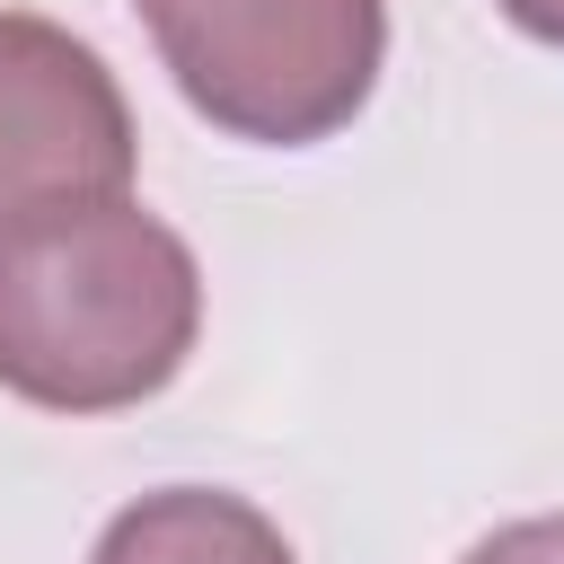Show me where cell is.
<instances>
[{"label":"cell","instance_id":"1","mask_svg":"<svg viewBox=\"0 0 564 564\" xmlns=\"http://www.w3.org/2000/svg\"><path fill=\"white\" fill-rule=\"evenodd\" d=\"M203 317L194 256L132 203L0 229V388L62 414H106L176 379Z\"/></svg>","mask_w":564,"mask_h":564},{"label":"cell","instance_id":"6","mask_svg":"<svg viewBox=\"0 0 564 564\" xmlns=\"http://www.w3.org/2000/svg\"><path fill=\"white\" fill-rule=\"evenodd\" d=\"M529 35H546V44H564V0H502Z\"/></svg>","mask_w":564,"mask_h":564},{"label":"cell","instance_id":"4","mask_svg":"<svg viewBox=\"0 0 564 564\" xmlns=\"http://www.w3.org/2000/svg\"><path fill=\"white\" fill-rule=\"evenodd\" d=\"M97 564H291V546L256 502L212 485H167L97 538Z\"/></svg>","mask_w":564,"mask_h":564},{"label":"cell","instance_id":"5","mask_svg":"<svg viewBox=\"0 0 564 564\" xmlns=\"http://www.w3.org/2000/svg\"><path fill=\"white\" fill-rule=\"evenodd\" d=\"M467 564H564V511H555V520L494 529L485 546H467Z\"/></svg>","mask_w":564,"mask_h":564},{"label":"cell","instance_id":"3","mask_svg":"<svg viewBox=\"0 0 564 564\" xmlns=\"http://www.w3.org/2000/svg\"><path fill=\"white\" fill-rule=\"evenodd\" d=\"M132 176V115L106 62L53 18L0 9V229L115 203Z\"/></svg>","mask_w":564,"mask_h":564},{"label":"cell","instance_id":"2","mask_svg":"<svg viewBox=\"0 0 564 564\" xmlns=\"http://www.w3.org/2000/svg\"><path fill=\"white\" fill-rule=\"evenodd\" d=\"M176 88L247 141H317L379 79V0H141Z\"/></svg>","mask_w":564,"mask_h":564}]
</instances>
